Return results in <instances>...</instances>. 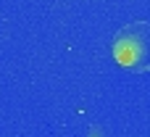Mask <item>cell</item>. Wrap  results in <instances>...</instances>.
Returning a JSON list of instances; mask_svg holds the SVG:
<instances>
[{"label":"cell","instance_id":"1","mask_svg":"<svg viewBox=\"0 0 150 137\" xmlns=\"http://www.w3.org/2000/svg\"><path fill=\"white\" fill-rule=\"evenodd\" d=\"M113 61L132 71L148 74L150 71V21H129L124 24L111 40Z\"/></svg>","mask_w":150,"mask_h":137}]
</instances>
